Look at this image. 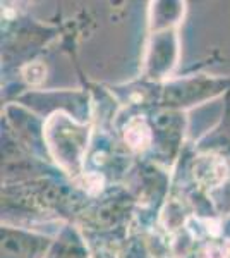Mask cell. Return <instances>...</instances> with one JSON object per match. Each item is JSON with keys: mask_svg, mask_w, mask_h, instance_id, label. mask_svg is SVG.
Returning <instances> with one entry per match:
<instances>
[{"mask_svg": "<svg viewBox=\"0 0 230 258\" xmlns=\"http://www.w3.org/2000/svg\"><path fill=\"white\" fill-rule=\"evenodd\" d=\"M203 258H230V239L208 244L203 251Z\"/></svg>", "mask_w": 230, "mask_h": 258, "instance_id": "obj_5", "label": "cell"}, {"mask_svg": "<svg viewBox=\"0 0 230 258\" xmlns=\"http://www.w3.org/2000/svg\"><path fill=\"white\" fill-rule=\"evenodd\" d=\"M76 182L85 191H88V193L95 195V193H98V191L102 189L103 177L100 176V174H83L81 177L76 179Z\"/></svg>", "mask_w": 230, "mask_h": 258, "instance_id": "obj_4", "label": "cell"}, {"mask_svg": "<svg viewBox=\"0 0 230 258\" xmlns=\"http://www.w3.org/2000/svg\"><path fill=\"white\" fill-rule=\"evenodd\" d=\"M192 176L201 188H218L228 176V165L220 155L206 153V155L196 159L194 165H192Z\"/></svg>", "mask_w": 230, "mask_h": 258, "instance_id": "obj_1", "label": "cell"}, {"mask_svg": "<svg viewBox=\"0 0 230 258\" xmlns=\"http://www.w3.org/2000/svg\"><path fill=\"white\" fill-rule=\"evenodd\" d=\"M124 140L129 145V148L134 152H144L151 143V131H149L148 124L144 119L134 117L129 120L124 131Z\"/></svg>", "mask_w": 230, "mask_h": 258, "instance_id": "obj_2", "label": "cell"}, {"mask_svg": "<svg viewBox=\"0 0 230 258\" xmlns=\"http://www.w3.org/2000/svg\"><path fill=\"white\" fill-rule=\"evenodd\" d=\"M23 76L29 85H40V83H43L45 76H47V68H45V64L40 60L31 62V64H28L26 68L23 69Z\"/></svg>", "mask_w": 230, "mask_h": 258, "instance_id": "obj_3", "label": "cell"}]
</instances>
